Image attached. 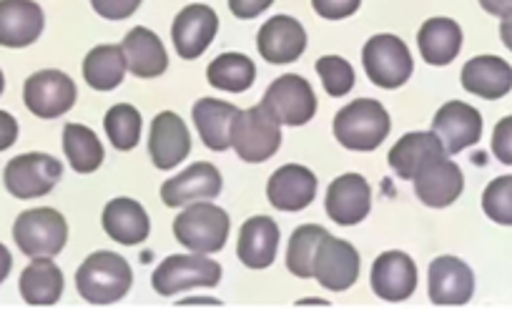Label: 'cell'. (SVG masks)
<instances>
[{
  "label": "cell",
  "instance_id": "obj_5",
  "mask_svg": "<svg viewBox=\"0 0 512 309\" xmlns=\"http://www.w3.org/2000/svg\"><path fill=\"white\" fill-rule=\"evenodd\" d=\"M362 66L369 81L384 91H395V88L405 86L415 71V61H412L407 43L392 33H379L364 43Z\"/></svg>",
  "mask_w": 512,
  "mask_h": 309
},
{
  "label": "cell",
  "instance_id": "obj_18",
  "mask_svg": "<svg viewBox=\"0 0 512 309\" xmlns=\"http://www.w3.org/2000/svg\"><path fill=\"white\" fill-rule=\"evenodd\" d=\"M256 48L262 58L274 66H289L307 51V31L292 16H274L259 28Z\"/></svg>",
  "mask_w": 512,
  "mask_h": 309
},
{
  "label": "cell",
  "instance_id": "obj_23",
  "mask_svg": "<svg viewBox=\"0 0 512 309\" xmlns=\"http://www.w3.org/2000/svg\"><path fill=\"white\" fill-rule=\"evenodd\" d=\"M46 18L36 0H0V46L26 48L41 38Z\"/></svg>",
  "mask_w": 512,
  "mask_h": 309
},
{
  "label": "cell",
  "instance_id": "obj_33",
  "mask_svg": "<svg viewBox=\"0 0 512 309\" xmlns=\"http://www.w3.org/2000/svg\"><path fill=\"white\" fill-rule=\"evenodd\" d=\"M206 78L219 91L244 93L254 86L256 66L244 53H221L206 68Z\"/></svg>",
  "mask_w": 512,
  "mask_h": 309
},
{
  "label": "cell",
  "instance_id": "obj_17",
  "mask_svg": "<svg viewBox=\"0 0 512 309\" xmlns=\"http://www.w3.org/2000/svg\"><path fill=\"white\" fill-rule=\"evenodd\" d=\"M327 217L339 227H354L364 222L372 209V189L362 174H342L329 184L324 199Z\"/></svg>",
  "mask_w": 512,
  "mask_h": 309
},
{
  "label": "cell",
  "instance_id": "obj_48",
  "mask_svg": "<svg viewBox=\"0 0 512 309\" xmlns=\"http://www.w3.org/2000/svg\"><path fill=\"white\" fill-rule=\"evenodd\" d=\"M3 88H6V76H3V71H0V93H3Z\"/></svg>",
  "mask_w": 512,
  "mask_h": 309
},
{
  "label": "cell",
  "instance_id": "obj_26",
  "mask_svg": "<svg viewBox=\"0 0 512 309\" xmlns=\"http://www.w3.org/2000/svg\"><path fill=\"white\" fill-rule=\"evenodd\" d=\"M194 116L196 131H199L201 141L206 149L211 151H226L231 149V129L239 116V109L229 101H219V98H199L191 109Z\"/></svg>",
  "mask_w": 512,
  "mask_h": 309
},
{
  "label": "cell",
  "instance_id": "obj_7",
  "mask_svg": "<svg viewBox=\"0 0 512 309\" xmlns=\"http://www.w3.org/2000/svg\"><path fill=\"white\" fill-rule=\"evenodd\" d=\"M221 282V264L209 259V254H174L166 257L151 274V287L161 297H176L186 289H211Z\"/></svg>",
  "mask_w": 512,
  "mask_h": 309
},
{
  "label": "cell",
  "instance_id": "obj_6",
  "mask_svg": "<svg viewBox=\"0 0 512 309\" xmlns=\"http://www.w3.org/2000/svg\"><path fill=\"white\" fill-rule=\"evenodd\" d=\"M13 239L26 257H58L68 242L66 217L51 206L28 209L13 224Z\"/></svg>",
  "mask_w": 512,
  "mask_h": 309
},
{
  "label": "cell",
  "instance_id": "obj_29",
  "mask_svg": "<svg viewBox=\"0 0 512 309\" xmlns=\"http://www.w3.org/2000/svg\"><path fill=\"white\" fill-rule=\"evenodd\" d=\"M18 287H21V297L28 304L48 307V304H56L61 299L66 279H63V272L56 267L53 257H36L23 269Z\"/></svg>",
  "mask_w": 512,
  "mask_h": 309
},
{
  "label": "cell",
  "instance_id": "obj_8",
  "mask_svg": "<svg viewBox=\"0 0 512 309\" xmlns=\"http://www.w3.org/2000/svg\"><path fill=\"white\" fill-rule=\"evenodd\" d=\"M262 106L282 126H304L317 116V93L307 78L297 73H284L262 98Z\"/></svg>",
  "mask_w": 512,
  "mask_h": 309
},
{
  "label": "cell",
  "instance_id": "obj_34",
  "mask_svg": "<svg viewBox=\"0 0 512 309\" xmlns=\"http://www.w3.org/2000/svg\"><path fill=\"white\" fill-rule=\"evenodd\" d=\"M141 126H144V119H141L139 109L131 106V103H116V106L108 109L106 119H103V129H106L108 141L116 151L136 149L141 141Z\"/></svg>",
  "mask_w": 512,
  "mask_h": 309
},
{
  "label": "cell",
  "instance_id": "obj_24",
  "mask_svg": "<svg viewBox=\"0 0 512 309\" xmlns=\"http://www.w3.org/2000/svg\"><path fill=\"white\" fill-rule=\"evenodd\" d=\"M279 227L272 217H251L241 224L239 242H236V254L239 262L249 269H267L277 259L279 249Z\"/></svg>",
  "mask_w": 512,
  "mask_h": 309
},
{
  "label": "cell",
  "instance_id": "obj_19",
  "mask_svg": "<svg viewBox=\"0 0 512 309\" xmlns=\"http://www.w3.org/2000/svg\"><path fill=\"white\" fill-rule=\"evenodd\" d=\"M267 199L279 212H304L317 199V174L302 164H284L269 176Z\"/></svg>",
  "mask_w": 512,
  "mask_h": 309
},
{
  "label": "cell",
  "instance_id": "obj_39",
  "mask_svg": "<svg viewBox=\"0 0 512 309\" xmlns=\"http://www.w3.org/2000/svg\"><path fill=\"white\" fill-rule=\"evenodd\" d=\"M492 154L500 164L512 166V116L497 121L495 131H492Z\"/></svg>",
  "mask_w": 512,
  "mask_h": 309
},
{
  "label": "cell",
  "instance_id": "obj_3",
  "mask_svg": "<svg viewBox=\"0 0 512 309\" xmlns=\"http://www.w3.org/2000/svg\"><path fill=\"white\" fill-rule=\"evenodd\" d=\"M231 219L211 201H194L174 219V237L184 249L196 254H216L226 247Z\"/></svg>",
  "mask_w": 512,
  "mask_h": 309
},
{
  "label": "cell",
  "instance_id": "obj_47",
  "mask_svg": "<svg viewBox=\"0 0 512 309\" xmlns=\"http://www.w3.org/2000/svg\"><path fill=\"white\" fill-rule=\"evenodd\" d=\"M299 304H327V302H324V299H302Z\"/></svg>",
  "mask_w": 512,
  "mask_h": 309
},
{
  "label": "cell",
  "instance_id": "obj_9",
  "mask_svg": "<svg viewBox=\"0 0 512 309\" xmlns=\"http://www.w3.org/2000/svg\"><path fill=\"white\" fill-rule=\"evenodd\" d=\"M63 176V164L51 154H21L8 161L3 171L6 189L16 199H38L56 189Z\"/></svg>",
  "mask_w": 512,
  "mask_h": 309
},
{
  "label": "cell",
  "instance_id": "obj_35",
  "mask_svg": "<svg viewBox=\"0 0 512 309\" xmlns=\"http://www.w3.org/2000/svg\"><path fill=\"white\" fill-rule=\"evenodd\" d=\"M327 229L319 227V224H302L297 232L292 234L287 247V269L299 279H312V264L314 254H317L319 244L327 237Z\"/></svg>",
  "mask_w": 512,
  "mask_h": 309
},
{
  "label": "cell",
  "instance_id": "obj_41",
  "mask_svg": "<svg viewBox=\"0 0 512 309\" xmlns=\"http://www.w3.org/2000/svg\"><path fill=\"white\" fill-rule=\"evenodd\" d=\"M274 0H229V11L241 21H251V18L262 16L264 11L272 8Z\"/></svg>",
  "mask_w": 512,
  "mask_h": 309
},
{
  "label": "cell",
  "instance_id": "obj_27",
  "mask_svg": "<svg viewBox=\"0 0 512 309\" xmlns=\"http://www.w3.org/2000/svg\"><path fill=\"white\" fill-rule=\"evenodd\" d=\"M123 56H126L128 71L136 78H156L169 68V53L164 43L154 31L144 26H136L126 33L121 43Z\"/></svg>",
  "mask_w": 512,
  "mask_h": 309
},
{
  "label": "cell",
  "instance_id": "obj_42",
  "mask_svg": "<svg viewBox=\"0 0 512 309\" xmlns=\"http://www.w3.org/2000/svg\"><path fill=\"white\" fill-rule=\"evenodd\" d=\"M18 141V121L8 111H0V151L11 149Z\"/></svg>",
  "mask_w": 512,
  "mask_h": 309
},
{
  "label": "cell",
  "instance_id": "obj_36",
  "mask_svg": "<svg viewBox=\"0 0 512 309\" xmlns=\"http://www.w3.org/2000/svg\"><path fill=\"white\" fill-rule=\"evenodd\" d=\"M482 212L502 227H512V174L497 176L482 191Z\"/></svg>",
  "mask_w": 512,
  "mask_h": 309
},
{
  "label": "cell",
  "instance_id": "obj_4",
  "mask_svg": "<svg viewBox=\"0 0 512 309\" xmlns=\"http://www.w3.org/2000/svg\"><path fill=\"white\" fill-rule=\"evenodd\" d=\"M282 146V124L259 106L239 111L231 129V149L236 151L241 161L246 164H264L272 159Z\"/></svg>",
  "mask_w": 512,
  "mask_h": 309
},
{
  "label": "cell",
  "instance_id": "obj_20",
  "mask_svg": "<svg viewBox=\"0 0 512 309\" xmlns=\"http://www.w3.org/2000/svg\"><path fill=\"white\" fill-rule=\"evenodd\" d=\"M427 289H430V299L435 304L460 307V304L470 302L472 294H475V274H472L470 264L445 254L430 264Z\"/></svg>",
  "mask_w": 512,
  "mask_h": 309
},
{
  "label": "cell",
  "instance_id": "obj_45",
  "mask_svg": "<svg viewBox=\"0 0 512 309\" xmlns=\"http://www.w3.org/2000/svg\"><path fill=\"white\" fill-rule=\"evenodd\" d=\"M500 38H502V43H505V46H507V51H512V16L502 18Z\"/></svg>",
  "mask_w": 512,
  "mask_h": 309
},
{
  "label": "cell",
  "instance_id": "obj_37",
  "mask_svg": "<svg viewBox=\"0 0 512 309\" xmlns=\"http://www.w3.org/2000/svg\"><path fill=\"white\" fill-rule=\"evenodd\" d=\"M317 73H319V78H322V83H324V91H327L329 96H334V98L347 96V93L354 88V81H357L352 63H349L347 58H342V56H322V58H319Z\"/></svg>",
  "mask_w": 512,
  "mask_h": 309
},
{
  "label": "cell",
  "instance_id": "obj_11",
  "mask_svg": "<svg viewBox=\"0 0 512 309\" xmlns=\"http://www.w3.org/2000/svg\"><path fill=\"white\" fill-rule=\"evenodd\" d=\"M415 194L430 209H447L465 189L462 169L447 154H435L417 169Z\"/></svg>",
  "mask_w": 512,
  "mask_h": 309
},
{
  "label": "cell",
  "instance_id": "obj_31",
  "mask_svg": "<svg viewBox=\"0 0 512 309\" xmlns=\"http://www.w3.org/2000/svg\"><path fill=\"white\" fill-rule=\"evenodd\" d=\"M126 71L128 66L123 48L113 46V43L91 48L88 56L83 58V78H86V83L93 91H113V88L123 83Z\"/></svg>",
  "mask_w": 512,
  "mask_h": 309
},
{
  "label": "cell",
  "instance_id": "obj_43",
  "mask_svg": "<svg viewBox=\"0 0 512 309\" xmlns=\"http://www.w3.org/2000/svg\"><path fill=\"white\" fill-rule=\"evenodd\" d=\"M482 11H487L490 16L507 18L512 16V0H480Z\"/></svg>",
  "mask_w": 512,
  "mask_h": 309
},
{
  "label": "cell",
  "instance_id": "obj_14",
  "mask_svg": "<svg viewBox=\"0 0 512 309\" xmlns=\"http://www.w3.org/2000/svg\"><path fill=\"white\" fill-rule=\"evenodd\" d=\"M216 33H219V16L214 8L204 6V3H191L184 11L176 13L174 26H171V41L181 58L194 61V58L204 56Z\"/></svg>",
  "mask_w": 512,
  "mask_h": 309
},
{
  "label": "cell",
  "instance_id": "obj_16",
  "mask_svg": "<svg viewBox=\"0 0 512 309\" xmlns=\"http://www.w3.org/2000/svg\"><path fill=\"white\" fill-rule=\"evenodd\" d=\"M420 274L417 264L410 254L405 252H382L372 264L369 284L377 297L384 302H405L415 294Z\"/></svg>",
  "mask_w": 512,
  "mask_h": 309
},
{
  "label": "cell",
  "instance_id": "obj_44",
  "mask_svg": "<svg viewBox=\"0 0 512 309\" xmlns=\"http://www.w3.org/2000/svg\"><path fill=\"white\" fill-rule=\"evenodd\" d=\"M11 267H13L11 252H8L6 244H0V282H6L8 274H11Z\"/></svg>",
  "mask_w": 512,
  "mask_h": 309
},
{
  "label": "cell",
  "instance_id": "obj_25",
  "mask_svg": "<svg viewBox=\"0 0 512 309\" xmlns=\"http://www.w3.org/2000/svg\"><path fill=\"white\" fill-rule=\"evenodd\" d=\"M460 81L467 93L497 101L512 91V66L500 56H475L465 63Z\"/></svg>",
  "mask_w": 512,
  "mask_h": 309
},
{
  "label": "cell",
  "instance_id": "obj_15",
  "mask_svg": "<svg viewBox=\"0 0 512 309\" xmlns=\"http://www.w3.org/2000/svg\"><path fill=\"white\" fill-rule=\"evenodd\" d=\"M221 186H224L221 171L214 164H209V161H196L189 169L164 181L161 201L171 206V209H181V206H189L194 201L216 199L221 194Z\"/></svg>",
  "mask_w": 512,
  "mask_h": 309
},
{
  "label": "cell",
  "instance_id": "obj_38",
  "mask_svg": "<svg viewBox=\"0 0 512 309\" xmlns=\"http://www.w3.org/2000/svg\"><path fill=\"white\" fill-rule=\"evenodd\" d=\"M144 0H91L93 11L106 21H126L141 8Z\"/></svg>",
  "mask_w": 512,
  "mask_h": 309
},
{
  "label": "cell",
  "instance_id": "obj_28",
  "mask_svg": "<svg viewBox=\"0 0 512 309\" xmlns=\"http://www.w3.org/2000/svg\"><path fill=\"white\" fill-rule=\"evenodd\" d=\"M417 48L430 66H450L462 51V28L452 18H430L417 33Z\"/></svg>",
  "mask_w": 512,
  "mask_h": 309
},
{
  "label": "cell",
  "instance_id": "obj_32",
  "mask_svg": "<svg viewBox=\"0 0 512 309\" xmlns=\"http://www.w3.org/2000/svg\"><path fill=\"white\" fill-rule=\"evenodd\" d=\"M63 151L76 174H93L101 169L106 151H103L101 139L96 131H91L83 124H66L63 129Z\"/></svg>",
  "mask_w": 512,
  "mask_h": 309
},
{
  "label": "cell",
  "instance_id": "obj_46",
  "mask_svg": "<svg viewBox=\"0 0 512 309\" xmlns=\"http://www.w3.org/2000/svg\"><path fill=\"white\" fill-rule=\"evenodd\" d=\"M181 304H221V302L214 297H189V299H181Z\"/></svg>",
  "mask_w": 512,
  "mask_h": 309
},
{
  "label": "cell",
  "instance_id": "obj_21",
  "mask_svg": "<svg viewBox=\"0 0 512 309\" xmlns=\"http://www.w3.org/2000/svg\"><path fill=\"white\" fill-rule=\"evenodd\" d=\"M149 154L156 169L171 171L191 154V134L174 111H161L151 124Z\"/></svg>",
  "mask_w": 512,
  "mask_h": 309
},
{
  "label": "cell",
  "instance_id": "obj_40",
  "mask_svg": "<svg viewBox=\"0 0 512 309\" xmlns=\"http://www.w3.org/2000/svg\"><path fill=\"white\" fill-rule=\"evenodd\" d=\"M359 6H362V0H312L317 16L327 18V21H342V18L354 16Z\"/></svg>",
  "mask_w": 512,
  "mask_h": 309
},
{
  "label": "cell",
  "instance_id": "obj_22",
  "mask_svg": "<svg viewBox=\"0 0 512 309\" xmlns=\"http://www.w3.org/2000/svg\"><path fill=\"white\" fill-rule=\"evenodd\" d=\"M103 232L123 247H136L144 244L151 234V219L144 206L131 196H118L111 199L103 209Z\"/></svg>",
  "mask_w": 512,
  "mask_h": 309
},
{
  "label": "cell",
  "instance_id": "obj_10",
  "mask_svg": "<svg viewBox=\"0 0 512 309\" xmlns=\"http://www.w3.org/2000/svg\"><path fill=\"white\" fill-rule=\"evenodd\" d=\"M78 88L68 73L46 68L28 76L23 86V101L26 109L38 119H58L76 106Z\"/></svg>",
  "mask_w": 512,
  "mask_h": 309
},
{
  "label": "cell",
  "instance_id": "obj_12",
  "mask_svg": "<svg viewBox=\"0 0 512 309\" xmlns=\"http://www.w3.org/2000/svg\"><path fill=\"white\" fill-rule=\"evenodd\" d=\"M359 267H362V259H359L357 249L344 239L327 234L314 254L312 272L314 279L329 292H347L349 287L357 284Z\"/></svg>",
  "mask_w": 512,
  "mask_h": 309
},
{
  "label": "cell",
  "instance_id": "obj_30",
  "mask_svg": "<svg viewBox=\"0 0 512 309\" xmlns=\"http://www.w3.org/2000/svg\"><path fill=\"white\" fill-rule=\"evenodd\" d=\"M435 154H445L442 141L437 139L432 131H412V134H405L395 146H392L387 161H390L392 171H395L400 179L412 181L415 179L417 169Z\"/></svg>",
  "mask_w": 512,
  "mask_h": 309
},
{
  "label": "cell",
  "instance_id": "obj_1",
  "mask_svg": "<svg viewBox=\"0 0 512 309\" xmlns=\"http://www.w3.org/2000/svg\"><path fill=\"white\" fill-rule=\"evenodd\" d=\"M334 139L349 151H374L390 136L392 119L374 98H357L334 116Z\"/></svg>",
  "mask_w": 512,
  "mask_h": 309
},
{
  "label": "cell",
  "instance_id": "obj_2",
  "mask_svg": "<svg viewBox=\"0 0 512 309\" xmlns=\"http://www.w3.org/2000/svg\"><path fill=\"white\" fill-rule=\"evenodd\" d=\"M134 287V269L121 254L93 252L76 272V289L86 302L113 304Z\"/></svg>",
  "mask_w": 512,
  "mask_h": 309
},
{
  "label": "cell",
  "instance_id": "obj_13",
  "mask_svg": "<svg viewBox=\"0 0 512 309\" xmlns=\"http://www.w3.org/2000/svg\"><path fill=\"white\" fill-rule=\"evenodd\" d=\"M432 134L442 141L447 156L470 149L482 139V116L465 101H447L432 119Z\"/></svg>",
  "mask_w": 512,
  "mask_h": 309
}]
</instances>
